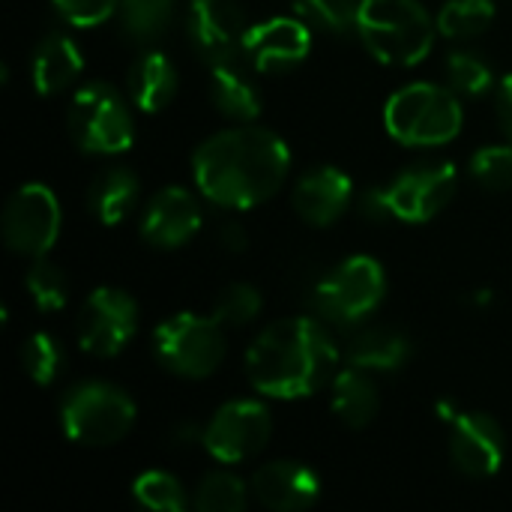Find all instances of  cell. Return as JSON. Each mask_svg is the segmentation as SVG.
Wrapping results in <instances>:
<instances>
[{"instance_id": "d590c367", "label": "cell", "mask_w": 512, "mask_h": 512, "mask_svg": "<svg viewBox=\"0 0 512 512\" xmlns=\"http://www.w3.org/2000/svg\"><path fill=\"white\" fill-rule=\"evenodd\" d=\"M360 213L372 222H384V219H393L390 216V207H387V198H384V186H372L360 195Z\"/></svg>"}, {"instance_id": "ba28073f", "label": "cell", "mask_w": 512, "mask_h": 512, "mask_svg": "<svg viewBox=\"0 0 512 512\" xmlns=\"http://www.w3.org/2000/svg\"><path fill=\"white\" fill-rule=\"evenodd\" d=\"M66 123H69L72 141L84 153L111 156V153L129 150L135 141L132 111L126 99L120 96V90H114L105 81H90L75 90Z\"/></svg>"}, {"instance_id": "44dd1931", "label": "cell", "mask_w": 512, "mask_h": 512, "mask_svg": "<svg viewBox=\"0 0 512 512\" xmlns=\"http://www.w3.org/2000/svg\"><path fill=\"white\" fill-rule=\"evenodd\" d=\"M126 87L144 114H159L177 93V66L162 51H144L129 66Z\"/></svg>"}, {"instance_id": "1f68e13d", "label": "cell", "mask_w": 512, "mask_h": 512, "mask_svg": "<svg viewBox=\"0 0 512 512\" xmlns=\"http://www.w3.org/2000/svg\"><path fill=\"white\" fill-rule=\"evenodd\" d=\"M444 72H447V84L462 96H483L495 84L492 66L474 51H453L444 63Z\"/></svg>"}, {"instance_id": "5bb4252c", "label": "cell", "mask_w": 512, "mask_h": 512, "mask_svg": "<svg viewBox=\"0 0 512 512\" xmlns=\"http://www.w3.org/2000/svg\"><path fill=\"white\" fill-rule=\"evenodd\" d=\"M504 429L495 417L477 411H459L450 420V459L456 471L471 480L495 477L504 462Z\"/></svg>"}, {"instance_id": "ffe728a7", "label": "cell", "mask_w": 512, "mask_h": 512, "mask_svg": "<svg viewBox=\"0 0 512 512\" xmlns=\"http://www.w3.org/2000/svg\"><path fill=\"white\" fill-rule=\"evenodd\" d=\"M84 57L72 36L66 33H45L30 60V78L39 96H57L81 78Z\"/></svg>"}, {"instance_id": "4316f807", "label": "cell", "mask_w": 512, "mask_h": 512, "mask_svg": "<svg viewBox=\"0 0 512 512\" xmlns=\"http://www.w3.org/2000/svg\"><path fill=\"white\" fill-rule=\"evenodd\" d=\"M252 486H246L237 474L213 471L201 480L195 492V510L201 512H243L249 504Z\"/></svg>"}, {"instance_id": "4fadbf2b", "label": "cell", "mask_w": 512, "mask_h": 512, "mask_svg": "<svg viewBox=\"0 0 512 512\" xmlns=\"http://www.w3.org/2000/svg\"><path fill=\"white\" fill-rule=\"evenodd\" d=\"M186 33L195 51L213 66L243 54L249 24L237 0H189Z\"/></svg>"}, {"instance_id": "277c9868", "label": "cell", "mask_w": 512, "mask_h": 512, "mask_svg": "<svg viewBox=\"0 0 512 512\" xmlns=\"http://www.w3.org/2000/svg\"><path fill=\"white\" fill-rule=\"evenodd\" d=\"M462 105L453 87L408 84L387 99V132L405 147H444L462 132Z\"/></svg>"}, {"instance_id": "3957f363", "label": "cell", "mask_w": 512, "mask_h": 512, "mask_svg": "<svg viewBox=\"0 0 512 512\" xmlns=\"http://www.w3.org/2000/svg\"><path fill=\"white\" fill-rule=\"evenodd\" d=\"M357 33L384 66H417L435 45V27L420 0H360Z\"/></svg>"}, {"instance_id": "83f0119b", "label": "cell", "mask_w": 512, "mask_h": 512, "mask_svg": "<svg viewBox=\"0 0 512 512\" xmlns=\"http://www.w3.org/2000/svg\"><path fill=\"white\" fill-rule=\"evenodd\" d=\"M297 15L330 36H348L351 30H357V12H360V0H294Z\"/></svg>"}, {"instance_id": "4dcf8cb0", "label": "cell", "mask_w": 512, "mask_h": 512, "mask_svg": "<svg viewBox=\"0 0 512 512\" xmlns=\"http://www.w3.org/2000/svg\"><path fill=\"white\" fill-rule=\"evenodd\" d=\"M264 309V300L258 294V288L246 285V282H234L228 288L219 291L216 303H213V318L225 327V330H237L252 324Z\"/></svg>"}, {"instance_id": "2e32d148", "label": "cell", "mask_w": 512, "mask_h": 512, "mask_svg": "<svg viewBox=\"0 0 512 512\" xmlns=\"http://www.w3.org/2000/svg\"><path fill=\"white\" fill-rule=\"evenodd\" d=\"M201 204L183 186L159 189L141 213V237L156 249H180L201 228Z\"/></svg>"}, {"instance_id": "9a60e30c", "label": "cell", "mask_w": 512, "mask_h": 512, "mask_svg": "<svg viewBox=\"0 0 512 512\" xmlns=\"http://www.w3.org/2000/svg\"><path fill=\"white\" fill-rule=\"evenodd\" d=\"M312 51V27L303 18H267L252 24L243 39V57L255 72H288Z\"/></svg>"}, {"instance_id": "d4e9b609", "label": "cell", "mask_w": 512, "mask_h": 512, "mask_svg": "<svg viewBox=\"0 0 512 512\" xmlns=\"http://www.w3.org/2000/svg\"><path fill=\"white\" fill-rule=\"evenodd\" d=\"M174 0H117L114 18L132 45H153L171 27Z\"/></svg>"}, {"instance_id": "8fae6325", "label": "cell", "mask_w": 512, "mask_h": 512, "mask_svg": "<svg viewBox=\"0 0 512 512\" xmlns=\"http://www.w3.org/2000/svg\"><path fill=\"white\" fill-rule=\"evenodd\" d=\"M273 435V417L267 405L255 399L225 402L204 426V450L225 465L246 462L258 456Z\"/></svg>"}, {"instance_id": "603a6c76", "label": "cell", "mask_w": 512, "mask_h": 512, "mask_svg": "<svg viewBox=\"0 0 512 512\" xmlns=\"http://www.w3.org/2000/svg\"><path fill=\"white\" fill-rule=\"evenodd\" d=\"M411 360V339L396 327H369L348 345V366L372 375H393Z\"/></svg>"}, {"instance_id": "d6a6232c", "label": "cell", "mask_w": 512, "mask_h": 512, "mask_svg": "<svg viewBox=\"0 0 512 512\" xmlns=\"http://www.w3.org/2000/svg\"><path fill=\"white\" fill-rule=\"evenodd\" d=\"M21 366H24V372L30 375L33 384L48 387L57 378L60 366H63V348L57 345L54 336L33 333L21 345Z\"/></svg>"}, {"instance_id": "9c48e42d", "label": "cell", "mask_w": 512, "mask_h": 512, "mask_svg": "<svg viewBox=\"0 0 512 512\" xmlns=\"http://www.w3.org/2000/svg\"><path fill=\"white\" fill-rule=\"evenodd\" d=\"M60 204L57 195L42 183L18 186L0 216L3 243L21 258H45L60 237Z\"/></svg>"}, {"instance_id": "836d02e7", "label": "cell", "mask_w": 512, "mask_h": 512, "mask_svg": "<svg viewBox=\"0 0 512 512\" xmlns=\"http://www.w3.org/2000/svg\"><path fill=\"white\" fill-rule=\"evenodd\" d=\"M471 177L489 192L512 189V144H489L471 156Z\"/></svg>"}, {"instance_id": "e575fe53", "label": "cell", "mask_w": 512, "mask_h": 512, "mask_svg": "<svg viewBox=\"0 0 512 512\" xmlns=\"http://www.w3.org/2000/svg\"><path fill=\"white\" fill-rule=\"evenodd\" d=\"M54 9L75 27H93L114 15L117 0H51Z\"/></svg>"}, {"instance_id": "d6986e66", "label": "cell", "mask_w": 512, "mask_h": 512, "mask_svg": "<svg viewBox=\"0 0 512 512\" xmlns=\"http://www.w3.org/2000/svg\"><path fill=\"white\" fill-rule=\"evenodd\" d=\"M249 69L252 66L243 54L210 66V99L219 114H225L228 120H237V123L258 120L261 105H264L261 90L252 81Z\"/></svg>"}, {"instance_id": "7402d4cb", "label": "cell", "mask_w": 512, "mask_h": 512, "mask_svg": "<svg viewBox=\"0 0 512 512\" xmlns=\"http://www.w3.org/2000/svg\"><path fill=\"white\" fill-rule=\"evenodd\" d=\"M333 414L348 429H366L381 408V393L372 378V372L360 366H348L339 375H333V396H330Z\"/></svg>"}, {"instance_id": "52a82bcc", "label": "cell", "mask_w": 512, "mask_h": 512, "mask_svg": "<svg viewBox=\"0 0 512 512\" xmlns=\"http://www.w3.org/2000/svg\"><path fill=\"white\" fill-rule=\"evenodd\" d=\"M225 327L210 315L180 312L165 318L153 333L156 360L177 378L201 381L210 378L225 360Z\"/></svg>"}, {"instance_id": "ac0fdd59", "label": "cell", "mask_w": 512, "mask_h": 512, "mask_svg": "<svg viewBox=\"0 0 512 512\" xmlns=\"http://www.w3.org/2000/svg\"><path fill=\"white\" fill-rule=\"evenodd\" d=\"M252 498L276 512H297L312 507L321 495L318 474L303 462H270L252 474Z\"/></svg>"}, {"instance_id": "cb8c5ba5", "label": "cell", "mask_w": 512, "mask_h": 512, "mask_svg": "<svg viewBox=\"0 0 512 512\" xmlns=\"http://www.w3.org/2000/svg\"><path fill=\"white\" fill-rule=\"evenodd\" d=\"M138 195H141V183H138L135 171L108 168L90 183L87 207L102 225H117L132 213V207L138 204Z\"/></svg>"}, {"instance_id": "f1b7e54d", "label": "cell", "mask_w": 512, "mask_h": 512, "mask_svg": "<svg viewBox=\"0 0 512 512\" xmlns=\"http://www.w3.org/2000/svg\"><path fill=\"white\" fill-rule=\"evenodd\" d=\"M132 495L144 510L156 512H183L189 507L186 489L180 486L177 477L165 471H144L132 483Z\"/></svg>"}, {"instance_id": "7a4b0ae2", "label": "cell", "mask_w": 512, "mask_h": 512, "mask_svg": "<svg viewBox=\"0 0 512 512\" xmlns=\"http://www.w3.org/2000/svg\"><path fill=\"white\" fill-rule=\"evenodd\" d=\"M333 336L312 318H282L264 327L249 354L246 378L270 399H306L336 372Z\"/></svg>"}, {"instance_id": "f546056e", "label": "cell", "mask_w": 512, "mask_h": 512, "mask_svg": "<svg viewBox=\"0 0 512 512\" xmlns=\"http://www.w3.org/2000/svg\"><path fill=\"white\" fill-rule=\"evenodd\" d=\"M24 282L39 312H60L69 300V279L48 258H33V267L27 270Z\"/></svg>"}, {"instance_id": "5b68a950", "label": "cell", "mask_w": 512, "mask_h": 512, "mask_svg": "<svg viewBox=\"0 0 512 512\" xmlns=\"http://www.w3.org/2000/svg\"><path fill=\"white\" fill-rule=\"evenodd\" d=\"M60 426L72 444L111 447L135 426V402L108 381H81L60 399Z\"/></svg>"}, {"instance_id": "7c38bea8", "label": "cell", "mask_w": 512, "mask_h": 512, "mask_svg": "<svg viewBox=\"0 0 512 512\" xmlns=\"http://www.w3.org/2000/svg\"><path fill=\"white\" fill-rule=\"evenodd\" d=\"M138 333V306L120 288H96L78 309V345L99 360L117 357Z\"/></svg>"}, {"instance_id": "6da1fadb", "label": "cell", "mask_w": 512, "mask_h": 512, "mask_svg": "<svg viewBox=\"0 0 512 512\" xmlns=\"http://www.w3.org/2000/svg\"><path fill=\"white\" fill-rule=\"evenodd\" d=\"M291 168L288 144L261 126L240 123L198 144L192 171L201 195L225 210H252L270 201Z\"/></svg>"}, {"instance_id": "e0dca14e", "label": "cell", "mask_w": 512, "mask_h": 512, "mask_svg": "<svg viewBox=\"0 0 512 512\" xmlns=\"http://www.w3.org/2000/svg\"><path fill=\"white\" fill-rule=\"evenodd\" d=\"M294 210L306 225L327 228L333 225L354 201V183L345 171L333 165H318L306 171L294 186Z\"/></svg>"}, {"instance_id": "8d00e7d4", "label": "cell", "mask_w": 512, "mask_h": 512, "mask_svg": "<svg viewBox=\"0 0 512 512\" xmlns=\"http://www.w3.org/2000/svg\"><path fill=\"white\" fill-rule=\"evenodd\" d=\"M495 102H498V120H501V126H504V132H507V138H510L512 144V72L498 81Z\"/></svg>"}, {"instance_id": "30bf717a", "label": "cell", "mask_w": 512, "mask_h": 512, "mask_svg": "<svg viewBox=\"0 0 512 512\" xmlns=\"http://www.w3.org/2000/svg\"><path fill=\"white\" fill-rule=\"evenodd\" d=\"M459 174L450 162H417L399 171L387 186L384 198L390 216L408 225H423L435 219L456 195Z\"/></svg>"}, {"instance_id": "484cf974", "label": "cell", "mask_w": 512, "mask_h": 512, "mask_svg": "<svg viewBox=\"0 0 512 512\" xmlns=\"http://www.w3.org/2000/svg\"><path fill=\"white\" fill-rule=\"evenodd\" d=\"M495 21V3L492 0H447L438 12V33L447 39H477L483 36Z\"/></svg>"}, {"instance_id": "8992f818", "label": "cell", "mask_w": 512, "mask_h": 512, "mask_svg": "<svg viewBox=\"0 0 512 512\" xmlns=\"http://www.w3.org/2000/svg\"><path fill=\"white\" fill-rule=\"evenodd\" d=\"M384 294V267L369 255H351L315 282L312 306L324 321L336 327H354L384 303Z\"/></svg>"}, {"instance_id": "74e56055", "label": "cell", "mask_w": 512, "mask_h": 512, "mask_svg": "<svg viewBox=\"0 0 512 512\" xmlns=\"http://www.w3.org/2000/svg\"><path fill=\"white\" fill-rule=\"evenodd\" d=\"M219 240H222V246L228 249V252H246V246H249V234H246V228L240 225V222H225L222 225V231H219Z\"/></svg>"}]
</instances>
